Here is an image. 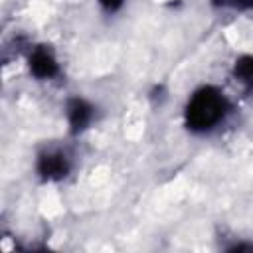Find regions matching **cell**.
<instances>
[{"label":"cell","instance_id":"cell-1","mask_svg":"<svg viewBox=\"0 0 253 253\" xmlns=\"http://www.w3.org/2000/svg\"><path fill=\"white\" fill-rule=\"evenodd\" d=\"M231 113H233V101L229 99V95L221 87L206 83L196 87L188 95L184 103L182 119H184V126L192 134L204 136L215 132L221 125H225Z\"/></svg>","mask_w":253,"mask_h":253},{"label":"cell","instance_id":"cell-7","mask_svg":"<svg viewBox=\"0 0 253 253\" xmlns=\"http://www.w3.org/2000/svg\"><path fill=\"white\" fill-rule=\"evenodd\" d=\"M99 2V6L105 10V12H119L121 8H123V4H125V0H97Z\"/></svg>","mask_w":253,"mask_h":253},{"label":"cell","instance_id":"cell-8","mask_svg":"<svg viewBox=\"0 0 253 253\" xmlns=\"http://www.w3.org/2000/svg\"><path fill=\"white\" fill-rule=\"evenodd\" d=\"M227 251H253V243H243V241H239V243L229 245Z\"/></svg>","mask_w":253,"mask_h":253},{"label":"cell","instance_id":"cell-5","mask_svg":"<svg viewBox=\"0 0 253 253\" xmlns=\"http://www.w3.org/2000/svg\"><path fill=\"white\" fill-rule=\"evenodd\" d=\"M231 79L245 95H253V53H241L231 63Z\"/></svg>","mask_w":253,"mask_h":253},{"label":"cell","instance_id":"cell-3","mask_svg":"<svg viewBox=\"0 0 253 253\" xmlns=\"http://www.w3.org/2000/svg\"><path fill=\"white\" fill-rule=\"evenodd\" d=\"M63 115L67 121V128L73 136L83 134L85 130L91 128V125L97 121V107L81 95H71L67 97L63 105Z\"/></svg>","mask_w":253,"mask_h":253},{"label":"cell","instance_id":"cell-4","mask_svg":"<svg viewBox=\"0 0 253 253\" xmlns=\"http://www.w3.org/2000/svg\"><path fill=\"white\" fill-rule=\"evenodd\" d=\"M26 65L36 81H51L61 73V65L55 51L45 43H38L28 49Z\"/></svg>","mask_w":253,"mask_h":253},{"label":"cell","instance_id":"cell-6","mask_svg":"<svg viewBox=\"0 0 253 253\" xmlns=\"http://www.w3.org/2000/svg\"><path fill=\"white\" fill-rule=\"evenodd\" d=\"M210 2L221 10H235V12L253 10V0H210Z\"/></svg>","mask_w":253,"mask_h":253},{"label":"cell","instance_id":"cell-2","mask_svg":"<svg viewBox=\"0 0 253 253\" xmlns=\"http://www.w3.org/2000/svg\"><path fill=\"white\" fill-rule=\"evenodd\" d=\"M71 170H73V160H71V156L65 148L47 146V148H42L36 154L34 172L45 184L65 180L71 174Z\"/></svg>","mask_w":253,"mask_h":253}]
</instances>
